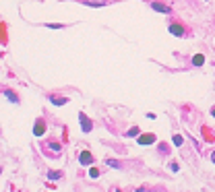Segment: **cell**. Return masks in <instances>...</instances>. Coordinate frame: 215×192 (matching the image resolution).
I'll return each mask as SVG.
<instances>
[{"mask_svg": "<svg viewBox=\"0 0 215 192\" xmlns=\"http://www.w3.org/2000/svg\"><path fill=\"white\" fill-rule=\"evenodd\" d=\"M134 134H139V128H130L128 130V137H134Z\"/></svg>", "mask_w": 215, "mask_h": 192, "instance_id": "15", "label": "cell"}, {"mask_svg": "<svg viewBox=\"0 0 215 192\" xmlns=\"http://www.w3.org/2000/svg\"><path fill=\"white\" fill-rule=\"evenodd\" d=\"M43 132H45V122L40 118V120H37V124H35V128H33V134H35V137H42Z\"/></svg>", "mask_w": 215, "mask_h": 192, "instance_id": "5", "label": "cell"}, {"mask_svg": "<svg viewBox=\"0 0 215 192\" xmlns=\"http://www.w3.org/2000/svg\"><path fill=\"white\" fill-rule=\"evenodd\" d=\"M48 99H50V101H52L54 105H64V103L68 101L66 97H58V95H48Z\"/></svg>", "mask_w": 215, "mask_h": 192, "instance_id": "7", "label": "cell"}, {"mask_svg": "<svg viewBox=\"0 0 215 192\" xmlns=\"http://www.w3.org/2000/svg\"><path fill=\"white\" fill-rule=\"evenodd\" d=\"M170 33L176 35V37H182V35H184V27H182L180 23H170Z\"/></svg>", "mask_w": 215, "mask_h": 192, "instance_id": "1", "label": "cell"}, {"mask_svg": "<svg viewBox=\"0 0 215 192\" xmlns=\"http://www.w3.org/2000/svg\"><path fill=\"white\" fill-rule=\"evenodd\" d=\"M203 62H205V58H203V56H201V54H197V56H194V58H192V64H194V66H201V64H203Z\"/></svg>", "mask_w": 215, "mask_h": 192, "instance_id": "11", "label": "cell"}, {"mask_svg": "<svg viewBox=\"0 0 215 192\" xmlns=\"http://www.w3.org/2000/svg\"><path fill=\"white\" fill-rule=\"evenodd\" d=\"M151 8L157 10V12H172V8L168 4H164V2H151Z\"/></svg>", "mask_w": 215, "mask_h": 192, "instance_id": "4", "label": "cell"}, {"mask_svg": "<svg viewBox=\"0 0 215 192\" xmlns=\"http://www.w3.org/2000/svg\"><path fill=\"white\" fill-rule=\"evenodd\" d=\"M4 95L8 97V99H10V101H12V103H19V97L15 95V93H12V91H8V89H4Z\"/></svg>", "mask_w": 215, "mask_h": 192, "instance_id": "9", "label": "cell"}, {"mask_svg": "<svg viewBox=\"0 0 215 192\" xmlns=\"http://www.w3.org/2000/svg\"><path fill=\"white\" fill-rule=\"evenodd\" d=\"M153 143H155V134L153 132H147V134L139 137V145H153Z\"/></svg>", "mask_w": 215, "mask_h": 192, "instance_id": "2", "label": "cell"}, {"mask_svg": "<svg viewBox=\"0 0 215 192\" xmlns=\"http://www.w3.org/2000/svg\"><path fill=\"white\" fill-rule=\"evenodd\" d=\"M64 174L62 172H58V169H54V172H48V178H52V180H58V178H62Z\"/></svg>", "mask_w": 215, "mask_h": 192, "instance_id": "10", "label": "cell"}, {"mask_svg": "<svg viewBox=\"0 0 215 192\" xmlns=\"http://www.w3.org/2000/svg\"><path fill=\"white\" fill-rule=\"evenodd\" d=\"M182 143H184V139H182L180 134H176V137H174V145H178V147H180Z\"/></svg>", "mask_w": 215, "mask_h": 192, "instance_id": "13", "label": "cell"}, {"mask_svg": "<svg viewBox=\"0 0 215 192\" xmlns=\"http://www.w3.org/2000/svg\"><path fill=\"white\" fill-rule=\"evenodd\" d=\"M211 159H213V163H215V151H213V155H211Z\"/></svg>", "mask_w": 215, "mask_h": 192, "instance_id": "16", "label": "cell"}, {"mask_svg": "<svg viewBox=\"0 0 215 192\" xmlns=\"http://www.w3.org/2000/svg\"><path fill=\"white\" fill-rule=\"evenodd\" d=\"M83 4H87V6H106L108 0H83Z\"/></svg>", "mask_w": 215, "mask_h": 192, "instance_id": "8", "label": "cell"}, {"mask_svg": "<svg viewBox=\"0 0 215 192\" xmlns=\"http://www.w3.org/2000/svg\"><path fill=\"white\" fill-rule=\"evenodd\" d=\"M79 163H81V165H91V163H93V155H91L89 151H83V153L79 155Z\"/></svg>", "mask_w": 215, "mask_h": 192, "instance_id": "3", "label": "cell"}, {"mask_svg": "<svg viewBox=\"0 0 215 192\" xmlns=\"http://www.w3.org/2000/svg\"><path fill=\"white\" fill-rule=\"evenodd\" d=\"M211 114H213V116H215V107H213V110H211Z\"/></svg>", "mask_w": 215, "mask_h": 192, "instance_id": "17", "label": "cell"}, {"mask_svg": "<svg viewBox=\"0 0 215 192\" xmlns=\"http://www.w3.org/2000/svg\"><path fill=\"white\" fill-rule=\"evenodd\" d=\"M99 174H101V172H99L97 167H91V169H89V176H91V178H99Z\"/></svg>", "mask_w": 215, "mask_h": 192, "instance_id": "12", "label": "cell"}, {"mask_svg": "<svg viewBox=\"0 0 215 192\" xmlns=\"http://www.w3.org/2000/svg\"><path fill=\"white\" fill-rule=\"evenodd\" d=\"M79 120L83 122V132H91V120L87 118L85 114H79Z\"/></svg>", "mask_w": 215, "mask_h": 192, "instance_id": "6", "label": "cell"}, {"mask_svg": "<svg viewBox=\"0 0 215 192\" xmlns=\"http://www.w3.org/2000/svg\"><path fill=\"white\" fill-rule=\"evenodd\" d=\"M108 165H110V167H122V165H120L118 161H114V159H108Z\"/></svg>", "mask_w": 215, "mask_h": 192, "instance_id": "14", "label": "cell"}]
</instances>
